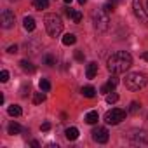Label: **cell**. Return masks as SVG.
<instances>
[{"label": "cell", "instance_id": "1", "mask_svg": "<svg viewBox=\"0 0 148 148\" xmlns=\"http://www.w3.org/2000/svg\"><path fill=\"white\" fill-rule=\"evenodd\" d=\"M131 66H132V58L125 51H117L115 54H112L108 58V71L113 73V75L125 73Z\"/></svg>", "mask_w": 148, "mask_h": 148}, {"label": "cell", "instance_id": "2", "mask_svg": "<svg viewBox=\"0 0 148 148\" xmlns=\"http://www.w3.org/2000/svg\"><path fill=\"white\" fill-rule=\"evenodd\" d=\"M146 82H148V79L141 71H132L129 75H125V79H124V86L129 91H139L146 86Z\"/></svg>", "mask_w": 148, "mask_h": 148}, {"label": "cell", "instance_id": "3", "mask_svg": "<svg viewBox=\"0 0 148 148\" xmlns=\"http://www.w3.org/2000/svg\"><path fill=\"white\" fill-rule=\"evenodd\" d=\"M44 21H45V30H47L49 37L56 38V37L61 35V32H63V21H61V18L58 14H47Z\"/></svg>", "mask_w": 148, "mask_h": 148}, {"label": "cell", "instance_id": "4", "mask_svg": "<svg viewBox=\"0 0 148 148\" xmlns=\"http://www.w3.org/2000/svg\"><path fill=\"white\" fill-rule=\"evenodd\" d=\"M91 18H92V25H94V28L98 32H106L108 30L110 18H108V12L105 9H94L92 14H91Z\"/></svg>", "mask_w": 148, "mask_h": 148}, {"label": "cell", "instance_id": "5", "mask_svg": "<svg viewBox=\"0 0 148 148\" xmlns=\"http://www.w3.org/2000/svg\"><path fill=\"white\" fill-rule=\"evenodd\" d=\"M125 115H127L125 110H122V108H112V110H108L105 113V122L110 124V125H117V124H120L125 119Z\"/></svg>", "mask_w": 148, "mask_h": 148}, {"label": "cell", "instance_id": "6", "mask_svg": "<svg viewBox=\"0 0 148 148\" xmlns=\"http://www.w3.org/2000/svg\"><path fill=\"white\" fill-rule=\"evenodd\" d=\"M0 23H2V28H4V30L12 28L14 23H16V16H14V12H12L11 9H4L2 14H0Z\"/></svg>", "mask_w": 148, "mask_h": 148}, {"label": "cell", "instance_id": "7", "mask_svg": "<svg viewBox=\"0 0 148 148\" xmlns=\"http://www.w3.org/2000/svg\"><path fill=\"white\" fill-rule=\"evenodd\" d=\"M110 132H108V129L106 127H96L94 131H92V139L96 141V143H99V145H103V143H106L108 141V136Z\"/></svg>", "mask_w": 148, "mask_h": 148}, {"label": "cell", "instance_id": "8", "mask_svg": "<svg viewBox=\"0 0 148 148\" xmlns=\"http://www.w3.org/2000/svg\"><path fill=\"white\" fill-rule=\"evenodd\" d=\"M132 9H134L136 18H138L141 23H146V21H148V16H146L145 9L141 7V0H132Z\"/></svg>", "mask_w": 148, "mask_h": 148}, {"label": "cell", "instance_id": "9", "mask_svg": "<svg viewBox=\"0 0 148 148\" xmlns=\"http://www.w3.org/2000/svg\"><path fill=\"white\" fill-rule=\"evenodd\" d=\"M131 141L134 145H148V132H145V131L134 132V134H131Z\"/></svg>", "mask_w": 148, "mask_h": 148}, {"label": "cell", "instance_id": "10", "mask_svg": "<svg viewBox=\"0 0 148 148\" xmlns=\"http://www.w3.org/2000/svg\"><path fill=\"white\" fill-rule=\"evenodd\" d=\"M117 84H119V79H117V77H112V79H110V80H108V82H106L103 87H101V92H103V94H108V92H112V91L117 87Z\"/></svg>", "mask_w": 148, "mask_h": 148}, {"label": "cell", "instance_id": "11", "mask_svg": "<svg viewBox=\"0 0 148 148\" xmlns=\"http://www.w3.org/2000/svg\"><path fill=\"white\" fill-rule=\"evenodd\" d=\"M64 136H66L68 141H75V139L79 138V129H77V127H68V129L64 131Z\"/></svg>", "mask_w": 148, "mask_h": 148}, {"label": "cell", "instance_id": "12", "mask_svg": "<svg viewBox=\"0 0 148 148\" xmlns=\"http://www.w3.org/2000/svg\"><path fill=\"white\" fill-rule=\"evenodd\" d=\"M96 73H98V63H89L87 64V71H86V75H87V79H94L96 77Z\"/></svg>", "mask_w": 148, "mask_h": 148}, {"label": "cell", "instance_id": "13", "mask_svg": "<svg viewBox=\"0 0 148 148\" xmlns=\"http://www.w3.org/2000/svg\"><path fill=\"white\" fill-rule=\"evenodd\" d=\"M23 26H25V30H26V32H33L37 25H35V19H33L32 16H26V18L23 19Z\"/></svg>", "mask_w": 148, "mask_h": 148}, {"label": "cell", "instance_id": "14", "mask_svg": "<svg viewBox=\"0 0 148 148\" xmlns=\"http://www.w3.org/2000/svg\"><path fill=\"white\" fill-rule=\"evenodd\" d=\"M98 120H99V115H98L96 110H91V112L86 115V122H87V124H96Z\"/></svg>", "mask_w": 148, "mask_h": 148}, {"label": "cell", "instance_id": "15", "mask_svg": "<svg viewBox=\"0 0 148 148\" xmlns=\"http://www.w3.org/2000/svg\"><path fill=\"white\" fill-rule=\"evenodd\" d=\"M25 129L19 125V124H16V122H11L9 124V127H7V132L9 134H19V132H23Z\"/></svg>", "mask_w": 148, "mask_h": 148}, {"label": "cell", "instance_id": "16", "mask_svg": "<svg viewBox=\"0 0 148 148\" xmlns=\"http://www.w3.org/2000/svg\"><path fill=\"white\" fill-rule=\"evenodd\" d=\"M7 113H9L11 117H19V115L23 113V110H21V106H18V105H11V106L7 108Z\"/></svg>", "mask_w": 148, "mask_h": 148}, {"label": "cell", "instance_id": "17", "mask_svg": "<svg viewBox=\"0 0 148 148\" xmlns=\"http://www.w3.org/2000/svg\"><path fill=\"white\" fill-rule=\"evenodd\" d=\"M19 64H21V68H23L25 71H28V73H33V71L37 70V68H35L28 59H21V63H19Z\"/></svg>", "mask_w": 148, "mask_h": 148}, {"label": "cell", "instance_id": "18", "mask_svg": "<svg viewBox=\"0 0 148 148\" xmlns=\"http://www.w3.org/2000/svg\"><path fill=\"white\" fill-rule=\"evenodd\" d=\"M82 94L86 98H94L96 96V89L92 86H86V87H82Z\"/></svg>", "mask_w": 148, "mask_h": 148}, {"label": "cell", "instance_id": "19", "mask_svg": "<svg viewBox=\"0 0 148 148\" xmlns=\"http://www.w3.org/2000/svg\"><path fill=\"white\" fill-rule=\"evenodd\" d=\"M75 42H77V37L73 35V33H66V35L63 37V44H64V45H73Z\"/></svg>", "mask_w": 148, "mask_h": 148}, {"label": "cell", "instance_id": "20", "mask_svg": "<svg viewBox=\"0 0 148 148\" xmlns=\"http://www.w3.org/2000/svg\"><path fill=\"white\" fill-rule=\"evenodd\" d=\"M33 5H35L38 11L47 9V7H49V0H33Z\"/></svg>", "mask_w": 148, "mask_h": 148}, {"label": "cell", "instance_id": "21", "mask_svg": "<svg viewBox=\"0 0 148 148\" xmlns=\"http://www.w3.org/2000/svg\"><path fill=\"white\" fill-rule=\"evenodd\" d=\"M45 101V94H44V91L42 92H35V96H33V103L35 105H40V103H44Z\"/></svg>", "mask_w": 148, "mask_h": 148}, {"label": "cell", "instance_id": "22", "mask_svg": "<svg viewBox=\"0 0 148 148\" xmlns=\"http://www.w3.org/2000/svg\"><path fill=\"white\" fill-rule=\"evenodd\" d=\"M40 89H42L44 92H49V91H51V82H49L47 79H42V80H40Z\"/></svg>", "mask_w": 148, "mask_h": 148}, {"label": "cell", "instance_id": "23", "mask_svg": "<svg viewBox=\"0 0 148 148\" xmlns=\"http://www.w3.org/2000/svg\"><path fill=\"white\" fill-rule=\"evenodd\" d=\"M117 101H119V94H115L113 91H112V94H110V92L106 94V103L112 105V103H117Z\"/></svg>", "mask_w": 148, "mask_h": 148}, {"label": "cell", "instance_id": "24", "mask_svg": "<svg viewBox=\"0 0 148 148\" xmlns=\"http://www.w3.org/2000/svg\"><path fill=\"white\" fill-rule=\"evenodd\" d=\"M44 61H45L47 66H54V64H56V59H54V56H51V54H45Z\"/></svg>", "mask_w": 148, "mask_h": 148}, {"label": "cell", "instance_id": "25", "mask_svg": "<svg viewBox=\"0 0 148 148\" xmlns=\"http://www.w3.org/2000/svg\"><path fill=\"white\" fill-rule=\"evenodd\" d=\"M0 80H2V82H7V80H9V71H7V70H2V71H0Z\"/></svg>", "mask_w": 148, "mask_h": 148}, {"label": "cell", "instance_id": "26", "mask_svg": "<svg viewBox=\"0 0 148 148\" xmlns=\"http://www.w3.org/2000/svg\"><path fill=\"white\" fill-rule=\"evenodd\" d=\"M73 23H80L82 21V12H79V11H75V14H73Z\"/></svg>", "mask_w": 148, "mask_h": 148}, {"label": "cell", "instance_id": "27", "mask_svg": "<svg viewBox=\"0 0 148 148\" xmlns=\"http://www.w3.org/2000/svg\"><path fill=\"white\" fill-rule=\"evenodd\" d=\"M115 7H117V5H115V4H112L110 0H108V4H105V7H103V9H105L106 12H112V11H113Z\"/></svg>", "mask_w": 148, "mask_h": 148}, {"label": "cell", "instance_id": "28", "mask_svg": "<svg viewBox=\"0 0 148 148\" xmlns=\"http://www.w3.org/2000/svg\"><path fill=\"white\" fill-rule=\"evenodd\" d=\"M138 110H139V105H138L136 101H132V103H131V106H129V112H131V113H136Z\"/></svg>", "mask_w": 148, "mask_h": 148}, {"label": "cell", "instance_id": "29", "mask_svg": "<svg viewBox=\"0 0 148 148\" xmlns=\"http://www.w3.org/2000/svg\"><path fill=\"white\" fill-rule=\"evenodd\" d=\"M40 131H44V132H47V131H51V124H49V122H44V124L40 125Z\"/></svg>", "mask_w": 148, "mask_h": 148}, {"label": "cell", "instance_id": "30", "mask_svg": "<svg viewBox=\"0 0 148 148\" xmlns=\"http://www.w3.org/2000/svg\"><path fill=\"white\" fill-rule=\"evenodd\" d=\"M64 14H66L68 18H73V14H75V11H73L71 7H66V9H64Z\"/></svg>", "mask_w": 148, "mask_h": 148}, {"label": "cell", "instance_id": "31", "mask_svg": "<svg viewBox=\"0 0 148 148\" xmlns=\"http://www.w3.org/2000/svg\"><path fill=\"white\" fill-rule=\"evenodd\" d=\"M75 59H77V61H84V54H82L80 51H77V52H75Z\"/></svg>", "mask_w": 148, "mask_h": 148}, {"label": "cell", "instance_id": "32", "mask_svg": "<svg viewBox=\"0 0 148 148\" xmlns=\"http://www.w3.org/2000/svg\"><path fill=\"white\" fill-rule=\"evenodd\" d=\"M7 52H11V54H16V52H18V45H11V47L7 49Z\"/></svg>", "mask_w": 148, "mask_h": 148}, {"label": "cell", "instance_id": "33", "mask_svg": "<svg viewBox=\"0 0 148 148\" xmlns=\"http://www.w3.org/2000/svg\"><path fill=\"white\" fill-rule=\"evenodd\" d=\"M141 58H143L145 61H148V52H143V54H141Z\"/></svg>", "mask_w": 148, "mask_h": 148}, {"label": "cell", "instance_id": "34", "mask_svg": "<svg viewBox=\"0 0 148 148\" xmlns=\"http://www.w3.org/2000/svg\"><path fill=\"white\" fill-rule=\"evenodd\" d=\"M86 2H87V0H79V4H80V5H84Z\"/></svg>", "mask_w": 148, "mask_h": 148}, {"label": "cell", "instance_id": "35", "mask_svg": "<svg viewBox=\"0 0 148 148\" xmlns=\"http://www.w3.org/2000/svg\"><path fill=\"white\" fill-rule=\"evenodd\" d=\"M63 2H64V4H71V0H63Z\"/></svg>", "mask_w": 148, "mask_h": 148}, {"label": "cell", "instance_id": "36", "mask_svg": "<svg viewBox=\"0 0 148 148\" xmlns=\"http://www.w3.org/2000/svg\"><path fill=\"white\" fill-rule=\"evenodd\" d=\"M12 2H16V0H12Z\"/></svg>", "mask_w": 148, "mask_h": 148}]
</instances>
